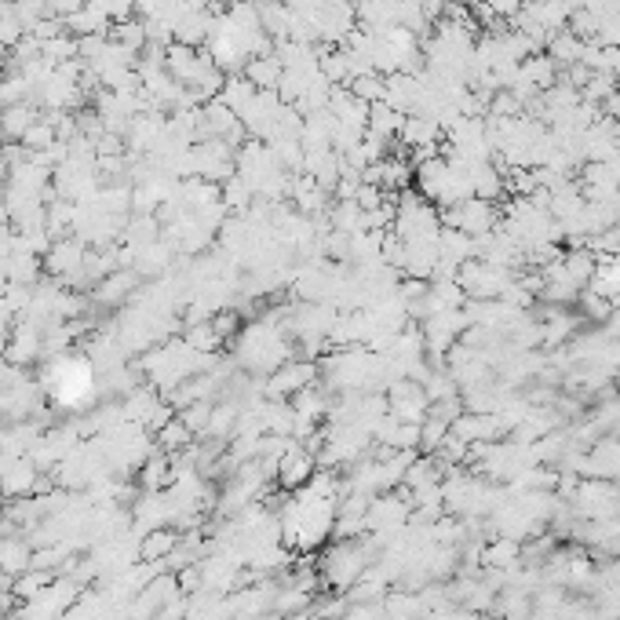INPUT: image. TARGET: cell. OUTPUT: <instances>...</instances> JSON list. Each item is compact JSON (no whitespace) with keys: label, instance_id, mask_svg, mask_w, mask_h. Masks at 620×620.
Returning <instances> with one entry per match:
<instances>
[{"label":"cell","instance_id":"cell-25","mask_svg":"<svg viewBox=\"0 0 620 620\" xmlns=\"http://www.w3.org/2000/svg\"><path fill=\"white\" fill-rule=\"evenodd\" d=\"M208 416H212V402H194V405H186V409H179V420H183L194 434H205Z\"/></svg>","mask_w":620,"mask_h":620},{"label":"cell","instance_id":"cell-29","mask_svg":"<svg viewBox=\"0 0 620 620\" xmlns=\"http://www.w3.org/2000/svg\"><path fill=\"white\" fill-rule=\"evenodd\" d=\"M453 4H467V8H471V4H475V0H453Z\"/></svg>","mask_w":620,"mask_h":620},{"label":"cell","instance_id":"cell-18","mask_svg":"<svg viewBox=\"0 0 620 620\" xmlns=\"http://www.w3.org/2000/svg\"><path fill=\"white\" fill-rule=\"evenodd\" d=\"M562 267H566V274L577 281L580 289H588L595 270H599V256L591 248H569V252H562Z\"/></svg>","mask_w":620,"mask_h":620},{"label":"cell","instance_id":"cell-3","mask_svg":"<svg viewBox=\"0 0 620 620\" xmlns=\"http://www.w3.org/2000/svg\"><path fill=\"white\" fill-rule=\"evenodd\" d=\"M456 281H460V289L467 292V300H500V296L507 292V285L515 281V274H511V270L493 267V263L475 256L460 267Z\"/></svg>","mask_w":620,"mask_h":620},{"label":"cell","instance_id":"cell-13","mask_svg":"<svg viewBox=\"0 0 620 620\" xmlns=\"http://www.w3.org/2000/svg\"><path fill=\"white\" fill-rule=\"evenodd\" d=\"M471 186H475V197H486V201H507V186H504V168L496 161L471 168Z\"/></svg>","mask_w":620,"mask_h":620},{"label":"cell","instance_id":"cell-15","mask_svg":"<svg viewBox=\"0 0 620 620\" xmlns=\"http://www.w3.org/2000/svg\"><path fill=\"white\" fill-rule=\"evenodd\" d=\"M522 562V540L496 537L482 544V569H515Z\"/></svg>","mask_w":620,"mask_h":620},{"label":"cell","instance_id":"cell-9","mask_svg":"<svg viewBox=\"0 0 620 620\" xmlns=\"http://www.w3.org/2000/svg\"><path fill=\"white\" fill-rule=\"evenodd\" d=\"M241 73H245L248 81H252V88H256V92H278L285 66L278 62V55L270 52V55H256V59H248Z\"/></svg>","mask_w":620,"mask_h":620},{"label":"cell","instance_id":"cell-7","mask_svg":"<svg viewBox=\"0 0 620 620\" xmlns=\"http://www.w3.org/2000/svg\"><path fill=\"white\" fill-rule=\"evenodd\" d=\"M37 121H41V110H37V103H33V99H26V103H15V106H0V132H4V139H8V143H19L22 135L30 132Z\"/></svg>","mask_w":620,"mask_h":620},{"label":"cell","instance_id":"cell-27","mask_svg":"<svg viewBox=\"0 0 620 620\" xmlns=\"http://www.w3.org/2000/svg\"><path fill=\"white\" fill-rule=\"evenodd\" d=\"M84 8V0H48V15H52V19H73V15H77V11Z\"/></svg>","mask_w":620,"mask_h":620},{"label":"cell","instance_id":"cell-1","mask_svg":"<svg viewBox=\"0 0 620 620\" xmlns=\"http://www.w3.org/2000/svg\"><path fill=\"white\" fill-rule=\"evenodd\" d=\"M369 540H336L332 548H325L318 562V573L321 580L329 584L332 591H351L358 580L365 577V569H369Z\"/></svg>","mask_w":620,"mask_h":620},{"label":"cell","instance_id":"cell-21","mask_svg":"<svg viewBox=\"0 0 620 620\" xmlns=\"http://www.w3.org/2000/svg\"><path fill=\"white\" fill-rule=\"evenodd\" d=\"M577 307H580V314H584V321H595V325L610 321V314H613V303L606 300V296H599V292H591V289H580Z\"/></svg>","mask_w":620,"mask_h":620},{"label":"cell","instance_id":"cell-22","mask_svg":"<svg viewBox=\"0 0 620 620\" xmlns=\"http://www.w3.org/2000/svg\"><path fill=\"white\" fill-rule=\"evenodd\" d=\"M445 438H449V424H445V420H438V416L427 413V420L420 424V453H424V456L438 453Z\"/></svg>","mask_w":620,"mask_h":620},{"label":"cell","instance_id":"cell-19","mask_svg":"<svg viewBox=\"0 0 620 620\" xmlns=\"http://www.w3.org/2000/svg\"><path fill=\"white\" fill-rule=\"evenodd\" d=\"M402 124H405L402 110H394L391 103H372L369 106V128H365V132H376V135H383V139H394V135L402 132Z\"/></svg>","mask_w":620,"mask_h":620},{"label":"cell","instance_id":"cell-20","mask_svg":"<svg viewBox=\"0 0 620 620\" xmlns=\"http://www.w3.org/2000/svg\"><path fill=\"white\" fill-rule=\"evenodd\" d=\"M8 362L11 365H26V362H33L37 354H41V340H37V332L33 329H19L15 336H11V343H8Z\"/></svg>","mask_w":620,"mask_h":620},{"label":"cell","instance_id":"cell-10","mask_svg":"<svg viewBox=\"0 0 620 620\" xmlns=\"http://www.w3.org/2000/svg\"><path fill=\"white\" fill-rule=\"evenodd\" d=\"M558 66H555V59H551L548 52H537V55H529V59H522L518 62V77L526 84H533L537 92H548L551 84H558Z\"/></svg>","mask_w":620,"mask_h":620},{"label":"cell","instance_id":"cell-5","mask_svg":"<svg viewBox=\"0 0 620 620\" xmlns=\"http://www.w3.org/2000/svg\"><path fill=\"white\" fill-rule=\"evenodd\" d=\"M449 431L467 445H486V442H500L504 438V424H500V416L493 413H460L453 420Z\"/></svg>","mask_w":620,"mask_h":620},{"label":"cell","instance_id":"cell-4","mask_svg":"<svg viewBox=\"0 0 620 620\" xmlns=\"http://www.w3.org/2000/svg\"><path fill=\"white\" fill-rule=\"evenodd\" d=\"M314 471H318V456L310 453L307 445L303 442H296L292 438L289 442V449L281 453V464H278V482L281 489H289V493H296V489H303L314 478Z\"/></svg>","mask_w":620,"mask_h":620},{"label":"cell","instance_id":"cell-2","mask_svg":"<svg viewBox=\"0 0 620 620\" xmlns=\"http://www.w3.org/2000/svg\"><path fill=\"white\" fill-rule=\"evenodd\" d=\"M438 219H442V227H456L471 234V238H486L500 227V208L496 201H486V197H467L460 205H449V208H438Z\"/></svg>","mask_w":620,"mask_h":620},{"label":"cell","instance_id":"cell-12","mask_svg":"<svg viewBox=\"0 0 620 620\" xmlns=\"http://www.w3.org/2000/svg\"><path fill=\"white\" fill-rule=\"evenodd\" d=\"M584 44H588V41H580L577 33L566 26V30L551 33V41H548V48H544V52L555 59L558 70H569V66H577V62L584 59Z\"/></svg>","mask_w":620,"mask_h":620},{"label":"cell","instance_id":"cell-6","mask_svg":"<svg viewBox=\"0 0 620 620\" xmlns=\"http://www.w3.org/2000/svg\"><path fill=\"white\" fill-rule=\"evenodd\" d=\"M314 380H318V369L310 362L281 365V369H274L267 376V398H296V394L307 391Z\"/></svg>","mask_w":620,"mask_h":620},{"label":"cell","instance_id":"cell-14","mask_svg":"<svg viewBox=\"0 0 620 620\" xmlns=\"http://www.w3.org/2000/svg\"><path fill=\"white\" fill-rule=\"evenodd\" d=\"M26 569H33L30 544H26V540H19V533H15V537L0 540V573H4V577H22Z\"/></svg>","mask_w":620,"mask_h":620},{"label":"cell","instance_id":"cell-17","mask_svg":"<svg viewBox=\"0 0 620 620\" xmlns=\"http://www.w3.org/2000/svg\"><path fill=\"white\" fill-rule=\"evenodd\" d=\"M438 248H442V259H449V263H456V267H464L467 259H475V238L464 234V230H456V227H442V234H438Z\"/></svg>","mask_w":620,"mask_h":620},{"label":"cell","instance_id":"cell-16","mask_svg":"<svg viewBox=\"0 0 620 620\" xmlns=\"http://www.w3.org/2000/svg\"><path fill=\"white\" fill-rule=\"evenodd\" d=\"M179 529H172V526H161V529H150L143 537V544H139V562H165L172 551H176V544H179Z\"/></svg>","mask_w":620,"mask_h":620},{"label":"cell","instance_id":"cell-24","mask_svg":"<svg viewBox=\"0 0 620 620\" xmlns=\"http://www.w3.org/2000/svg\"><path fill=\"white\" fill-rule=\"evenodd\" d=\"M351 95L354 99H362V103H383V73H365V77H354L351 84Z\"/></svg>","mask_w":620,"mask_h":620},{"label":"cell","instance_id":"cell-23","mask_svg":"<svg viewBox=\"0 0 620 620\" xmlns=\"http://www.w3.org/2000/svg\"><path fill=\"white\" fill-rule=\"evenodd\" d=\"M190 442H194V431H190L183 420H168V424L161 427V445H165V453H186Z\"/></svg>","mask_w":620,"mask_h":620},{"label":"cell","instance_id":"cell-26","mask_svg":"<svg viewBox=\"0 0 620 620\" xmlns=\"http://www.w3.org/2000/svg\"><path fill=\"white\" fill-rule=\"evenodd\" d=\"M340 620H383V599L380 602H351L340 613Z\"/></svg>","mask_w":620,"mask_h":620},{"label":"cell","instance_id":"cell-28","mask_svg":"<svg viewBox=\"0 0 620 620\" xmlns=\"http://www.w3.org/2000/svg\"><path fill=\"white\" fill-rule=\"evenodd\" d=\"M445 8H449V0H420V11H424V19L431 22V26L445 19Z\"/></svg>","mask_w":620,"mask_h":620},{"label":"cell","instance_id":"cell-8","mask_svg":"<svg viewBox=\"0 0 620 620\" xmlns=\"http://www.w3.org/2000/svg\"><path fill=\"white\" fill-rule=\"evenodd\" d=\"M398 143L405 146V154H409V150H420V146L442 143V128L424 114H405L402 132H398Z\"/></svg>","mask_w":620,"mask_h":620},{"label":"cell","instance_id":"cell-11","mask_svg":"<svg viewBox=\"0 0 620 620\" xmlns=\"http://www.w3.org/2000/svg\"><path fill=\"white\" fill-rule=\"evenodd\" d=\"M135 285H139V270H114V274H106L103 285L95 289V300L103 303V307H117V303H124L132 296Z\"/></svg>","mask_w":620,"mask_h":620}]
</instances>
